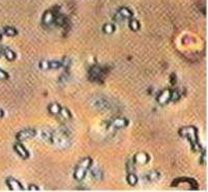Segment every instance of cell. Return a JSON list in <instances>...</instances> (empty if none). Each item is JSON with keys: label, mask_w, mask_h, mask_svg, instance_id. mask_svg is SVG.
I'll list each match as a JSON object with an SVG mask.
<instances>
[{"label": "cell", "mask_w": 208, "mask_h": 192, "mask_svg": "<svg viewBox=\"0 0 208 192\" xmlns=\"http://www.w3.org/2000/svg\"><path fill=\"white\" fill-rule=\"evenodd\" d=\"M92 105L95 107L96 109L101 110V111H104V110H107L110 108V103L105 98H102V97L94 98L92 100Z\"/></svg>", "instance_id": "277c9868"}, {"label": "cell", "mask_w": 208, "mask_h": 192, "mask_svg": "<svg viewBox=\"0 0 208 192\" xmlns=\"http://www.w3.org/2000/svg\"><path fill=\"white\" fill-rule=\"evenodd\" d=\"M54 23L57 26H65L67 23V18L63 15H56L55 16Z\"/></svg>", "instance_id": "ac0fdd59"}, {"label": "cell", "mask_w": 208, "mask_h": 192, "mask_svg": "<svg viewBox=\"0 0 208 192\" xmlns=\"http://www.w3.org/2000/svg\"><path fill=\"white\" fill-rule=\"evenodd\" d=\"M1 38H2V35H1V33H0V41H1Z\"/></svg>", "instance_id": "836d02e7"}, {"label": "cell", "mask_w": 208, "mask_h": 192, "mask_svg": "<svg viewBox=\"0 0 208 192\" xmlns=\"http://www.w3.org/2000/svg\"><path fill=\"white\" fill-rule=\"evenodd\" d=\"M91 175H92L95 180H101L103 177V174H102L101 169H99L98 167H94L91 169Z\"/></svg>", "instance_id": "e0dca14e"}, {"label": "cell", "mask_w": 208, "mask_h": 192, "mask_svg": "<svg viewBox=\"0 0 208 192\" xmlns=\"http://www.w3.org/2000/svg\"><path fill=\"white\" fill-rule=\"evenodd\" d=\"M159 178V172L156 171V170H152L150 171L149 174H147V180L148 181H154V180H157Z\"/></svg>", "instance_id": "cb8c5ba5"}, {"label": "cell", "mask_w": 208, "mask_h": 192, "mask_svg": "<svg viewBox=\"0 0 208 192\" xmlns=\"http://www.w3.org/2000/svg\"><path fill=\"white\" fill-rule=\"evenodd\" d=\"M171 92L172 90H170V89L162 90L157 97V102L160 104V105H164V104L170 102L171 101Z\"/></svg>", "instance_id": "9c48e42d"}, {"label": "cell", "mask_w": 208, "mask_h": 192, "mask_svg": "<svg viewBox=\"0 0 208 192\" xmlns=\"http://www.w3.org/2000/svg\"><path fill=\"white\" fill-rule=\"evenodd\" d=\"M134 164H135V163H134V161H133V160L127 161V163H126V167H127V170H128L129 172L134 171V169H135V165H134Z\"/></svg>", "instance_id": "4316f807"}, {"label": "cell", "mask_w": 208, "mask_h": 192, "mask_svg": "<svg viewBox=\"0 0 208 192\" xmlns=\"http://www.w3.org/2000/svg\"><path fill=\"white\" fill-rule=\"evenodd\" d=\"M28 190H29V191H35V192H37V191H39L40 189H39V187L37 186V185L30 184V185L28 186Z\"/></svg>", "instance_id": "f546056e"}, {"label": "cell", "mask_w": 208, "mask_h": 192, "mask_svg": "<svg viewBox=\"0 0 208 192\" xmlns=\"http://www.w3.org/2000/svg\"><path fill=\"white\" fill-rule=\"evenodd\" d=\"M1 51H2V54L4 55L5 58L8 61H13L16 59V53L9 48H3Z\"/></svg>", "instance_id": "4fadbf2b"}, {"label": "cell", "mask_w": 208, "mask_h": 192, "mask_svg": "<svg viewBox=\"0 0 208 192\" xmlns=\"http://www.w3.org/2000/svg\"><path fill=\"white\" fill-rule=\"evenodd\" d=\"M181 98V93L178 89H175L173 92H171V101L173 102H178Z\"/></svg>", "instance_id": "603a6c76"}, {"label": "cell", "mask_w": 208, "mask_h": 192, "mask_svg": "<svg viewBox=\"0 0 208 192\" xmlns=\"http://www.w3.org/2000/svg\"><path fill=\"white\" fill-rule=\"evenodd\" d=\"M52 132H53V131H51V130L43 129V130L41 131V138L43 139L44 141L51 144V140H52Z\"/></svg>", "instance_id": "5bb4252c"}, {"label": "cell", "mask_w": 208, "mask_h": 192, "mask_svg": "<svg viewBox=\"0 0 208 192\" xmlns=\"http://www.w3.org/2000/svg\"><path fill=\"white\" fill-rule=\"evenodd\" d=\"M129 28L131 29V30H133V31H138V30H139V28H141V24H139V22L136 20V19H131V18H130Z\"/></svg>", "instance_id": "ffe728a7"}, {"label": "cell", "mask_w": 208, "mask_h": 192, "mask_svg": "<svg viewBox=\"0 0 208 192\" xmlns=\"http://www.w3.org/2000/svg\"><path fill=\"white\" fill-rule=\"evenodd\" d=\"M6 185H8V187L12 191H22V190H24V187L22 186V184L14 178L6 179Z\"/></svg>", "instance_id": "52a82bcc"}, {"label": "cell", "mask_w": 208, "mask_h": 192, "mask_svg": "<svg viewBox=\"0 0 208 192\" xmlns=\"http://www.w3.org/2000/svg\"><path fill=\"white\" fill-rule=\"evenodd\" d=\"M149 159V155L147 153H144V152H139L138 154H135V156L133 157V161H134V163H138V164H146L148 163Z\"/></svg>", "instance_id": "8fae6325"}, {"label": "cell", "mask_w": 208, "mask_h": 192, "mask_svg": "<svg viewBox=\"0 0 208 192\" xmlns=\"http://www.w3.org/2000/svg\"><path fill=\"white\" fill-rule=\"evenodd\" d=\"M8 74L5 72V71H3L2 69H0V80H6L8 79Z\"/></svg>", "instance_id": "f1b7e54d"}, {"label": "cell", "mask_w": 208, "mask_h": 192, "mask_svg": "<svg viewBox=\"0 0 208 192\" xmlns=\"http://www.w3.org/2000/svg\"><path fill=\"white\" fill-rule=\"evenodd\" d=\"M138 177H136L133 172H129L127 175V183L130 186H135V185L138 184Z\"/></svg>", "instance_id": "d6986e66"}, {"label": "cell", "mask_w": 208, "mask_h": 192, "mask_svg": "<svg viewBox=\"0 0 208 192\" xmlns=\"http://www.w3.org/2000/svg\"><path fill=\"white\" fill-rule=\"evenodd\" d=\"M128 125V120L126 119H122V118H116L110 120V123L108 124L109 127H112L115 129H123L125 127H127Z\"/></svg>", "instance_id": "ba28073f"}, {"label": "cell", "mask_w": 208, "mask_h": 192, "mask_svg": "<svg viewBox=\"0 0 208 192\" xmlns=\"http://www.w3.org/2000/svg\"><path fill=\"white\" fill-rule=\"evenodd\" d=\"M175 83H176V75H172L171 76V84L172 85H175Z\"/></svg>", "instance_id": "4dcf8cb0"}, {"label": "cell", "mask_w": 208, "mask_h": 192, "mask_svg": "<svg viewBox=\"0 0 208 192\" xmlns=\"http://www.w3.org/2000/svg\"><path fill=\"white\" fill-rule=\"evenodd\" d=\"M4 33L8 37H15L17 34V30L14 27H5L4 28Z\"/></svg>", "instance_id": "484cf974"}, {"label": "cell", "mask_w": 208, "mask_h": 192, "mask_svg": "<svg viewBox=\"0 0 208 192\" xmlns=\"http://www.w3.org/2000/svg\"><path fill=\"white\" fill-rule=\"evenodd\" d=\"M61 68V63L60 60H52L49 61V69L51 70H57Z\"/></svg>", "instance_id": "d4e9b609"}, {"label": "cell", "mask_w": 208, "mask_h": 192, "mask_svg": "<svg viewBox=\"0 0 208 192\" xmlns=\"http://www.w3.org/2000/svg\"><path fill=\"white\" fill-rule=\"evenodd\" d=\"M107 71H105L103 68L99 67V66H95L93 67L90 71L91 74V79L93 81H97V82H101V81L105 78Z\"/></svg>", "instance_id": "3957f363"}, {"label": "cell", "mask_w": 208, "mask_h": 192, "mask_svg": "<svg viewBox=\"0 0 208 192\" xmlns=\"http://www.w3.org/2000/svg\"><path fill=\"white\" fill-rule=\"evenodd\" d=\"M14 149H15V152L17 153V154L20 156L22 159H27V158L29 157L28 151L26 149V148L21 144L20 141H19L18 144H16L14 145Z\"/></svg>", "instance_id": "30bf717a"}, {"label": "cell", "mask_w": 208, "mask_h": 192, "mask_svg": "<svg viewBox=\"0 0 208 192\" xmlns=\"http://www.w3.org/2000/svg\"><path fill=\"white\" fill-rule=\"evenodd\" d=\"M37 135V131L31 128H28V129H24V130H21L20 132L17 133V135H16V138H17L18 141H24V140H27V139H30L32 137H34V136Z\"/></svg>", "instance_id": "5b68a950"}, {"label": "cell", "mask_w": 208, "mask_h": 192, "mask_svg": "<svg viewBox=\"0 0 208 192\" xmlns=\"http://www.w3.org/2000/svg\"><path fill=\"white\" fill-rule=\"evenodd\" d=\"M179 135L182 137L187 138L190 141L191 148L195 152H198L201 149V146L198 144V131L195 127H184L179 130Z\"/></svg>", "instance_id": "6da1fadb"}, {"label": "cell", "mask_w": 208, "mask_h": 192, "mask_svg": "<svg viewBox=\"0 0 208 192\" xmlns=\"http://www.w3.org/2000/svg\"><path fill=\"white\" fill-rule=\"evenodd\" d=\"M118 13L122 16L123 19H130V18H132V15H133L132 12L130 11L128 8H125V6L120 8Z\"/></svg>", "instance_id": "9a60e30c"}, {"label": "cell", "mask_w": 208, "mask_h": 192, "mask_svg": "<svg viewBox=\"0 0 208 192\" xmlns=\"http://www.w3.org/2000/svg\"><path fill=\"white\" fill-rule=\"evenodd\" d=\"M51 144H54L58 148H67L70 144L69 135L64 130H57L52 132V140Z\"/></svg>", "instance_id": "7a4b0ae2"}, {"label": "cell", "mask_w": 208, "mask_h": 192, "mask_svg": "<svg viewBox=\"0 0 208 192\" xmlns=\"http://www.w3.org/2000/svg\"><path fill=\"white\" fill-rule=\"evenodd\" d=\"M40 68L42 70H49V61L48 60L40 61Z\"/></svg>", "instance_id": "83f0119b"}, {"label": "cell", "mask_w": 208, "mask_h": 192, "mask_svg": "<svg viewBox=\"0 0 208 192\" xmlns=\"http://www.w3.org/2000/svg\"><path fill=\"white\" fill-rule=\"evenodd\" d=\"M1 55H2V51L0 50V57H1Z\"/></svg>", "instance_id": "d6a6232c"}, {"label": "cell", "mask_w": 208, "mask_h": 192, "mask_svg": "<svg viewBox=\"0 0 208 192\" xmlns=\"http://www.w3.org/2000/svg\"><path fill=\"white\" fill-rule=\"evenodd\" d=\"M57 14H55V12H53L52 9L46 11L44 13L43 18H42V22H43V24L46 25V26H49L51 24H53L54 20H55V16Z\"/></svg>", "instance_id": "8992f818"}, {"label": "cell", "mask_w": 208, "mask_h": 192, "mask_svg": "<svg viewBox=\"0 0 208 192\" xmlns=\"http://www.w3.org/2000/svg\"><path fill=\"white\" fill-rule=\"evenodd\" d=\"M102 29H103L104 33H106V34H112L113 32H115V30H116V27H115V25L112 24V23H106V24H104Z\"/></svg>", "instance_id": "44dd1931"}, {"label": "cell", "mask_w": 208, "mask_h": 192, "mask_svg": "<svg viewBox=\"0 0 208 192\" xmlns=\"http://www.w3.org/2000/svg\"><path fill=\"white\" fill-rule=\"evenodd\" d=\"M87 170H89L87 168H84L82 166L77 165L75 171H74V179H75L76 181H82L84 179V177H86Z\"/></svg>", "instance_id": "7c38bea8"}, {"label": "cell", "mask_w": 208, "mask_h": 192, "mask_svg": "<svg viewBox=\"0 0 208 192\" xmlns=\"http://www.w3.org/2000/svg\"><path fill=\"white\" fill-rule=\"evenodd\" d=\"M60 108H61L60 105L57 103H52L48 106V110H49V112L51 114H60Z\"/></svg>", "instance_id": "2e32d148"}, {"label": "cell", "mask_w": 208, "mask_h": 192, "mask_svg": "<svg viewBox=\"0 0 208 192\" xmlns=\"http://www.w3.org/2000/svg\"><path fill=\"white\" fill-rule=\"evenodd\" d=\"M3 114H4V113H3V110H2V109H0V119H2V118H3Z\"/></svg>", "instance_id": "1f68e13d"}, {"label": "cell", "mask_w": 208, "mask_h": 192, "mask_svg": "<svg viewBox=\"0 0 208 192\" xmlns=\"http://www.w3.org/2000/svg\"><path fill=\"white\" fill-rule=\"evenodd\" d=\"M60 114L61 115V118H64L65 119H70L71 118H72V114H71L70 110L66 108V107H61Z\"/></svg>", "instance_id": "7402d4cb"}]
</instances>
